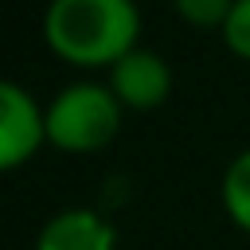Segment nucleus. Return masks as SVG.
<instances>
[{
	"mask_svg": "<svg viewBox=\"0 0 250 250\" xmlns=\"http://www.w3.org/2000/svg\"><path fill=\"white\" fill-rule=\"evenodd\" d=\"M31 250H117V227L94 207H62L47 215Z\"/></svg>",
	"mask_w": 250,
	"mask_h": 250,
	"instance_id": "5",
	"label": "nucleus"
},
{
	"mask_svg": "<svg viewBox=\"0 0 250 250\" xmlns=\"http://www.w3.org/2000/svg\"><path fill=\"white\" fill-rule=\"evenodd\" d=\"M43 43L74 70H109L141 47L137 0H47Z\"/></svg>",
	"mask_w": 250,
	"mask_h": 250,
	"instance_id": "1",
	"label": "nucleus"
},
{
	"mask_svg": "<svg viewBox=\"0 0 250 250\" xmlns=\"http://www.w3.org/2000/svg\"><path fill=\"white\" fill-rule=\"evenodd\" d=\"M105 86L113 90V98L121 102V109L129 113H152L172 98V66L160 51L148 47H133L121 62H113L105 70Z\"/></svg>",
	"mask_w": 250,
	"mask_h": 250,
	"instance_id": "4",
	"label": "nucleus"
},
{
	"mask_svg": "<svg viewBox=\"0 0 250 250\" xmlns=\"http://www.w3.org/2000/svg\"><path fill=\"white\" fill-rule=\"evenodd\" d=\"M219 35H223V47L234 59L250 62V0H234V8H230V16H227Z\"/></svg>",
	"mask_w": 250,
	"mask_h": 250,
	"instance_id": "8",
	"label": "nucleus"
},
{
	"mask_svg": "<svg viewBox=\"0 0 250 250\" xmlns=\"http://www.w3.org/2000/svg\"><path fill=\"white\" fill-rule=\"evenodd\" d=\"M47 145L43 105L12 78H0V172H16Z\"/></svg>",
	"mask_w": 250,
	"mask_h": 250,
	"instance_id": "3",
	"label": "nucleus"
},
{
	"mask_svg": "<svg viewBox=\"0 0 250 250\" xmlns=\"http://www.w3.org/2000/svg\"><path fill=\"white\" fill-rule=\"evenodd\" d=\"M121 117H125V109L105 82L78 78V82L55 90V98L43 105L47 145L59 152H70V156L98 152L121 133Z\"/></svg>",
	"mask_w": 250,
	"mask_h": 250,
	"instance_id": "2",
	"label": "nucleus"
},
{
	"mask_svg": "<svg viewBox=\"0 0 250 250\" xmlns=\"http://www.w3.org/2000/svg\"><path fill=\"white\" fill-rule=\"evenodd\" d=\"M219 203L227 211V219L250 234V148L234 152L230 164L223 168V180H219Z\"/></svg>",
	"mask_w": 250,
	"mask_h": 250,
	"instance_id": "6",
	"label": "nucleus"
},
{
	"mask_svg": "<svg viewBox=\"0 0 250 250\" xmlns=\"http://www.w3.org/2000/svg\"><path fill=\"white\" fill-rule=\"evenodd\" d=\"M172 8L184 23H191L199 31H223L234 0H172Z\"/></svg>",
	"mask_w": 250,
	"mask_h": 250,
	"instance_id": "7",
	"label": "nucleus"
}]
</instances>
